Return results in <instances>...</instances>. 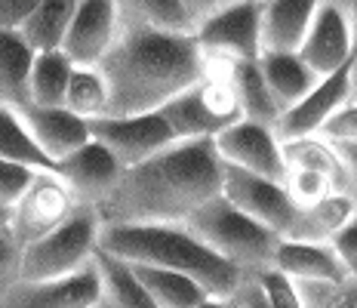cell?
Masks as SVG:
<instances>
[{"label":"cell","mask_w":357,"mask_h":308,"mask_svg":"<svg viewBox=\"0 0 357 308\" xmlns=\"http://www.w3.org/2000/svg\"><path fill=\"white\" fill-rule=\"evenodd\" d=\"M182 3H185V10H188V16L195 19V28H197L204 19H210L213 13H219L228 0H182Z\"/></svg>","instance_id":"obj_42"},{"label":"cell","mask_w":357,"mask_h":308,"mask_svg":"<svg viewBox=\"0 0 357 308\" xmlns=\"http://www.w3.org/2000/svg\"><path fill=\"white\" fill-rule=\"evenodd\" d=\"M77 3L80 0H40L31 16L25 19V25L19 28L22 41L34 52L62 50V41H65V34H68V25L74 19Z\"/></svg>","instance_id":"obj_26"},{"label":"cell","mask_w":357,"mask_h":308,"mask_svg":"<svg viewBox=\"0 0 357 308\" xmlns=\"http://www.w3.org/2000/svg\"><path fill=\"white\" fill-rule=\"evenodd\" d=\"M37 170H28L22 163H13V161H0V207L10 210L13 204L19 200V194L28 189Z\"/></svg>","instance_id":"obj_35"},{"label":"cell","mask_w":357,"mask_h":308,"mask_svg":"<svg viewBox=\"0 0 357 308\" xmlns=\"http://www.w3.org/2000/svg\"><path fill=\"white\" fill-rule=\"evenodd\" d=\"M280 152H284L287 170L324 173L326 179H333V182H336L339 191H345V167H342L339 145L333 139H326L324 133H314V136H299V139H287V142H280Z\"/></svg>","instance_id":"obj_25"},{"label":"cell","mask_w":357,"mask_h":308,"mask_svg":"<svg viewBox=\"0 0 357 308\" xmlns=\"http://www.w3.org/2000/svg\"><path fill=\"white\" fill-rule=\"evenodd\" d=\"M228 80H231L237 102H241L243 120H256V124L274 126L280 120V105L271 96L259 59H241V62H228Z\"/></svg>","instance_id":"obj_24"},{"label":"cell","mask_w":357,"mask_h":308,"mask_svg":"<svg viewBox=\"0 0 357 308\" xmlns=\"http://www.w3.org/2000/svg\"><path fill=\"white\" fill-rule=\"evenodd\" d=\"M222 194L237 210H243L250 219L271 228L278 237L287 235L296 213H299V204L289 198L284 182L256 176V173H247L241 167H228V163H225V179H222Z\"/></svg>","instance_id":"obj_10"},{"label":"cell","mask_w":357,"mask_h":308,"mask_svg":"<svg viewBox=\"0 0 357 308\" xmlns=\"http://www.w3.org/2000/svg\"><path fill=\"white\" fill-rule=\"evenodd\" d=\"M74 65L62 50L34 52L31 74H28V102L31 105H65Z\"/></svg>","instance_id":"obj_29"},{"label":"cell","mask_w":357,"mask_h":308,"mask_svg":"<svg viewBox=\"0 0 357 308\" xmlns=\"http://www.w3.org/2000/svg\"><path fill=\"white\" fill-rule=\"evenodd\" d=\"M228 302H231V308H271L265 299V293L259 290L256 277H247V281L234 290V296L228 299Z\"/></svg>","instance_id":"obj_40"},{"label":"cell","mask_w":357,"mask_h":308,"mask_svg":"<svg viewBox=\"0 0 357 308\" xmlns=\"http://www.w3.org/2000/svg\"><path fill=\"white\" fill-rule=\"evenodd\" d=\"M96 308H102V305H96Z\"/></svg>","instance_id":"obj_48"},{"label":"cell","mask_w":357,"mask_h":308,"mask_svg":"<svg viewBox=\"0 0 357 308\" xmlns=\"http://www.w3.org/2000/svg\"><path fill=\"white\" fill-rule=\"evenodd\" d=\"M99 71L108 84V115H148L197 84L210 71V62L195 34H158L117 25V37Z\"/></svg>","instance_id":"obj_2"},{"label":"cell","mask_w":357,"mask_h":308,"mask_svg":"<svg viewBox=\"0 0 357 308\" xmlns=\"http://www.w3.org/2000/svg\"><path fill=\"white\" fill-rule=\"evenodd\" d=\"M59 176L68 182L80 207H99V200L111 191V185L121 176V163L114 161V154L105 145H99L96 139H89L84 148H77L74 154L62 157L53 167Z\"/></svg>","instance_id":"obj_17"},{"label":"cell","mask_w":357,"mask_h":308,"mask_svg":"<svg viewBox=\"0 0 357 308\" xmlns=\"http://www.w3.org/2000/svg\"><path fill=\"white\" fill-rule=\"evenodd\" d=\"M342 154V167H345V191L351 194L357 207V142H336Z\"/></svg>","instance_id":"obj_41"},{"label":"cell","mask_w":357,"mask_h":308,"mask_svg":"<svg viewBox=\"0 0 357 308\" xmlns=\"http://www.w3.org/2000/svg\"><path fill=\"white\" fill-rule=\"evenodd\" d=\"M117 37V6L114 0H80L68 34L62 41V52L74 68H99Z\"/></svg>","instance_id":"obj_14"},{"label":"cell","mask_w":357,"mask_h":308,"mask_svg":"<svg viewBox=\"0 0 357 308\" xmlns=\"http://www.w3.org/2000/svg\"><path fill=\"white\" fill-rule=\"evenodd\" d=\"M330 247H333V253L339 256L345 274L351 277V281H357V216L330 240Z\"/></svg>","instance_id":"obj_37"},{"label":"cell","mask_w":357,"mask_h":308,"mask_svg":"<svg viewBox=\"0 0 357 308\" xmlns=\"http://www.w3.org/2000/svg\"><path fill=\"white\" fill-rule=\"evenodd\" d=\"M324 136L333 142H357V105L348 102L330 124L324 126Z\"/></svg>","instance_id":"obj_38"},{"label":"cell","mask_w":357,"mask_h":308,"mask_svg":"<svg viewBox=\"0 0 357 308\" xmlns=\"http://www.w3.org/2000/svg\"><path fill=\"white\" fill-rule=\"evenodd\" d=\"M160 115L169 124L176 142L215 139L228 126L241 124L243 111L231 80H228V65L210 62V71L197 84L182 89L176 99H169L160 108Z\"/></svg>","instance_id":"obj_6"},{"label":"cell","mask_w":357,"mask_h":308,"mask_svg":"<svg viewBox=\"0 0 357 308\" xmlns=\"http://www.w3.org/2000/svg\"><path fill=\"white\" fill-rule=\"evenodd\" d=\"M77 207L80 204L74 198V191L56 170H37L31 182H28V189L10 207L6 231L19 247H28L34 240H40L43 235H50L53 228H59Z\"/></svg>","instance_id":"obj_7"},{"label":"cell","mask_w":357,"mask_h":308,"mask_svg":"<svg viewBox=\"0 0 357 308\" xmlns=\"http://www.w3.org/2000/svg\"><path fill=\"white\" fill-rule=\"evenodd\" d=\"M259 3H225L219 13L204 19L195 28V41L204 50L206 62H241V59L262 56V37H259Z\"/></svg>","instance_id":"obj_9"},{"label":"cell","mask_w":357,"mask_h":308,"mask_svg":"<svg viewBox=\"0 0 357 308\" xmlns=\"http://www.w3.org/2000/svg\"><path fill=\"white\" fill-rule=\"evenodd\" d=\"M65 108L84 120L108 115V84L99 68H74L65 93Z\"/></svg>","instance_id":"obj_31"},{"label":"cell","mask_w":357,"mask_h":308,"mask_svg":"<svg viewBox=\"0 0 357 308\" xmlns=\"http://www.w3.org/2000/svg\"><path fill=\"white\" fill-rule=\"evenodd\" d=\"M117 25L158 34H195V19L182 0H114Z\"/></svg>","instance_id":"obj_23"},{"label":"cell","mask_w":357,"mask_h":308,"mask_svg":"<svg viewBox=\"0 0 357 308\" xmlns=\"http://www.w3.org/2000/svg\"><path fill=\"white\" fill-rule=\"evenodd\" d=\"M102 219L93 207H77L59 228L22 247L19 281H62L86 272L99 250Z\"/></svg>","instance_id":"obj_5"},{"label":"cell","mask_w":357,"mask_h":308,"mask_svg":"<svg viewBox=\"0 0 357 308\" xmlns=\"http://www.w3.org/2000/svg\"><path fill=\"white\" fill-rule=\"evenodd\" d=\"M321 0H262L259 37L262 52H299Z\"/></svg>","instance_id":"obj_18"},{"label":"cell","mask_w":357,"mask_h":308,"mask_svg":"<svg viewBox=\"0 0 357 308\" xmlns=\"http://www.w3.org/2000/svg\"><path fill=\"white\" fill-rule=\"evenodd\" d=\"M305 308H357V281L339 284H299Z\"/></svg>","instance_id":"obj_33"},{"label":"cell","mask_w":357,"mask_h":308,"mask_svg":"<svg viewBox=\"0 0 357 308\" xmlns=\"http://www.w3.org/2000/svg\"><path fill=\"white\" fill-rule=\"evenodd\" d=\"M351 102L357 105V59H354V68H351Z\"/></svg>","instance_id":"obj_45"},{"label":"cell","mask_w":357,"mask_h":308,"mask_svg":"<svg viewBox=\"0 0 357 308\" xmlns=\"http://www.w3.org/2000/svg\"><path fill=\"white\" fill-rule=\"evenodd\" d=\"M342 6V13H345L348 19V28H351V41H354V59H357V0H336Z\"/></svg>","instance_id":"obj_43"},{"label":"cell","mask_w":357,"mask_h":308,"mask_svg":"<svg viewBox=\"0 0 357 308\" xmlns=\"http://www.w3.org/2000/svg\"><path fill=\"white\" fill-rule=\"evenodd\" d=\"M357 216V207L348 191H333L324 200L299 207L289 231L280 240H305V244H330L333 237Z\"/></svg>","instance_id":"obj_20"},{"label":"cell","mask_w":357,"mask_h":308,"mask_svg":"<svg viewBox=\"0 0 357 308\" xmlns=\"http://www.w3.org/2000/svg\"><path fill=\"white\" fill-rule=\"evenodd\" d=\"M0 161L22 163L28 170H53V161L34 145L19 111L10 105H0Z\"/></svg>","instance_id":"obj_30"},{"label":"cell","mask_w":357,"mask_h":308,"mask_svg":"<svg viewBox=\"0 0 357 308\" xmlns=\"http://www.w3.org/2000/svg\"><path fill=\"white\" fill-rule=\"evenodd\" d=\"M132 272L158 308H195L206 299L204 287H197L191 277L178 272H167V268L154 265H132Z\"/></svg>","instance_id":"obj_28"},{"label":"cell","mask_w":357,"mask_h":308,"mask_svg":"<svg viewBox=\"0 0 357 308\" xmlns=\"http://www.w3.org/2000/svg\"><path fill=\"white\" fill-rule=\"evenodd\" d=\"M228 3H250V0H228Z\"/></svg>","instance_id":"obj_47"},{"label":"cell","mask_w":357,"mask_h":308,"mask_svg":"<svg viewBox=\"0 0 357 308\" xmlns=\"http://www.w3.org/2000/svg\"><path fill=\"white\" fill-rule=\"evenodd\" d=\"M284 185H287L289 198H293L299 207L317 204V200H324L326 194L339 191L333 179H326L324 173H311V170H287Z\"/></svg>","instance_id":"obj_34"},{"label":"cell","mask_w":357,"mask_h":308,"mask_svg":"<svg viewBox=\"0 0 357 308\" xmlns=\"http://www.w3.org/2000/svg\"><path fill=\"white\" fill-rule=\"evenodd\" d=\"M99 247L130 265H154L191 277L197 287L206 290V296L215 299H231L234 290L250 277L200 244L185 222L102 225Z\"/></svg>","instance_id":"obj_3"},{"label":"cell","mask_w":357,"mask_h":308,"mask_svg":"<svg viewBox=\"0 0 357 308\" xmlns=\"http://www.w3.org/2000/svg\"><path fill=\"white\" fill-rule=\"evenodd\" d=\"M89 139L105 145L121 167H136L176 145V136L160 111L148 115H105L89 120Z\"/></svg>","instance_id":"obj_8"},{"label":"cell","mask_w":357,"mask_h":308,"mask_svg":"<svg viewBox=\"0 0 357 308\" xmlns=\"http://www.w3.org/2000/svg\"><path fill=\"white\" fill-rule=\"evenodd\" d=\"M215 152L228 167H241L247 173H256V176L278 179V182L287 179L284 152H280V139L274 126L241 120L215 136Z\"/></svg>","instance_id":"obj_12"},{"label":"cell","mask_w":357,"mask_h":308,"mask_svg":"<svg viewBox=\"0 0 357 308\" xmlns=\"http://www.w3.org/2000/svg\"><path fill=\"white\" fill-rule=\"evenodd\" d=\"M259 68H262V78L268 89H271V96L280 105V115L287 108H293L299 99H305L314 89L317 80H321L302 62L299 52H262L259 56Z\"/></svg>","instance_id":"obj_21"},{"label":"cell","mask_w":357,"mask_h":308,"mask_svg":"<svg viewBox=\"0 0 357 308\" xmlns=\"http://www.w3.org/2000/svg\"><path fill=\"white\" fill-rule=\"evenodd\" d=\"M351 68H354V62L333 71V74H326V78L317 80L314 89H311L305 99H299L293 108H287L278 124H274L278 139L287 142V139L324 133V126L351 102Z\"/></svg>","instance_id":"obj_11"},{"label":"cell","mask_w":357,"mask_h":308,"mask_svg":"<svg viewBox=\"0 0 357 308\" xmlns=\"http://www.w3.org/2000/svg\"><path fill=\"white\" fill-rule=\"evenodd\" d=\"M299 56L317 78H326V74L354 62L351 28H348V19L336 0H321L317 3V13L299 47Z\"/></svg>","instance_id":"obj_13"},{"label":"cell","mask_w":357,"mask_h":308,"mask_svg":"<svg viewBox=\"0 0 357 308\" xmlns=\"http://www.w3.org/2000/svg\"><path fill=\"white\" fill-rule=\"evenodd\" d=\"M274 268L293 277L296 284H339L348 281L339 256L330 244H305V240H280L274 253Z\"/></svg>","instance_id":"obj_19"},{"label":"cell","mask_w":357,"mask_h":308,"mask_svg":"<svg viewBox=\"0 0 357 308\" xmlns=\"http://www.w3.org/2000/svg\"><path fill=\"white\" fill-rule=\"evenodd\" d=\"M19 117L25 124L34 145L53 161V167L62 157L74 154L89 142V120L77 117L65 105H19Z\"/></svg>","instance_id":"obj_15"},{"label":"cell","mask_w":357,"mask_h":308,"mask_svg":"<svg viewBox=\"0 0 357 308\" xmlns=\"http://www.w3.org/2000/svg\"><path fill=\"white\" fill-rule=\"evenodd\" d=\"M19 262H22V247L13 240L6 228H0V296L19 281Z\"/></svg>","instance_id":"obj_36"},{"label":"cell","mask_w":357,"mask_h":308,"mask_svg":"<svg viewBox=\"0 0 357 308\" xmlns=\"http://www.w3.org/2000/svg\"><path fill=\"white\" fill-rule=\"evenodd\" d=\"M225 163L215 139L176 142L167 152L121 170L96 213L102 225L188 222L206 200L222 194Z\"/></svg>","instance_id":"obj_1"},{"label":"cell","mask_w":357,"mask_h":308,"mask_svg":"<svg viewBox=\"0 0 357 308\" xmlns=\"http://www.w3.org/2000/svg\"><path fill=\"white\" fill-rule=\"evenodd\" d=\"M6 219H10V210L0 207V228H6Z\"/></svg>","instance_id":"obj_46"},{"label":"cell","mask_w":357,"mask_h":308,"mask_svg":"<svg viewBox=\"0 0 357 308\" xmlns=\"http://www.w3.org/2000/svg\"><path fill=\"white\" fill-rule=\"evenodd\" d=\"M99 274L96 265L62 281H16L0 296V308H96Z\"/></svg>","instance_id":"obj_16"},{"label":"cell","mask_w":357,"mask_h":308,"mask_svg":"<svg viewBox=\"0 0 357 308\" xmlns=\"http://www.w3.org/2000/svg\"><path fill=\"white\" fill-rule=\"evenodd\" d=\"M34 50L22 41L19 31H0V105L28 102V74H31Z\"/></svg>","instance_id":"obj_27"},{"label":"cell","mask_w":357,"mask_h":308,"mask_svg":"<svg viewBox=\"0 0 357 308\" xmlns=\"http://www.w3.org/2000/svg\"><path fill=\"white\" fill-rule=\"evenodd\" d=\"M250 277H256L259 290L265 293V299H268V305L271 308H305L299 284H296L293 277H287L284 272H278L274 265L262 268V272H256Z\"/></svg>","instance_id":"obj_32"},{"label":"cell","mask_w":357,"mask_h":308,"mask_svg":"<svg viewBox=\"0 0 357 308\" xmlns=\"http://www.w3.org/2000/svg\"><path fill=\"white\" fill-rule=\"evenodd\" d=\"M195 308H231V302L228 299H215V296H206L200 305H195Z\"/></svg>","instance_id":"obj_44"},{"label":"cell","mask_w":357,"mask_h":308,"mask_svg":"<svg viewBox=\"0 0 357 308\" xmlns=\"http://www.w3.org/2000/svg\"><path fill=\"white\" fill-rule=\"evenodd\" d=\"M185 225L200 244H206L215 256L231 262L243 274H256L274 265L280 237L271 228L250 219L243 210H237L225 194L206 200Z\"/></svg>","instance_id":"obj_4"},{"label":"cell","mask_w":357,"mask_h":308,"mask_svg":"<svg viewBox=\"0 0 357 308\" xmlns=\"http://www.w3.org/2000/svg\"><path fill=\"white\" fill-rule=\"evenodd\" d=\"M96 274H99V305L102 308H158L154 299L139 284L130 262L111 256L99 247L96 250Z\"/></svg>","instance_id":"obj_22"},{"label":"cell","mask_w":357,"mask_h":308,"mask_svg":"<svg viewBox=\"0 0 357 308\" xmlns=\"http://www.w3.org/2000/svg\"><path fill=\"white\" fill-rule=\"evenodd\" d=\"M40 0H0V31H19Z\"/></svg>","instance_id":"obj_39"}]
</instances>
